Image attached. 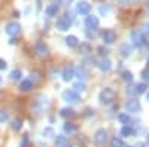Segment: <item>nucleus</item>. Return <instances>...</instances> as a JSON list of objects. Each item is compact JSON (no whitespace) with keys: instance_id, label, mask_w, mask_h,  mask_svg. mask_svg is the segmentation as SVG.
<instances>
[{"instance_id":"f257e3e1","label":"nucleus","mask_w":149,"mask_h":147,"mask_svg":"<svg viewBox=\"0 0 149 147\" xmlns=\"http://www.w3.org/2000/svg\"><path fill=\"white\" fill-rule=\"evenodd\" d=\"M48 107H49V100H48V97H45V95H39L36 98V100L33 101V104H31V112L34 113V115H43L46 110H48Z\"/></svg>"},{"instance_id":"f03ea898","label":"nucleus","mask_w":149,"mask_h":147,"mask_svg":"<svg viewBox=\"0 0 149 147\" xmlns=\"http://www.w3.org/2000/svg\"><path fill=\"white\" fill-rule=\"evenodd\" d=\"M98 100H100L102 104L109 106V104H112V103L116 100V92L113 89H110V88H104L100 92V95H98Z\"/></svg>"},{"instance_id":"7ed1b4c3","label":"nucleus","mask_w":149,"mask_h":147,"mask_svg":"<svg viewBox=\"0 0 149 147\" xmlns=\"http://www.w3.org/2000/svg\"><path fill=\"white\" fill-rule=\"evenodd\" d=\"M72 22H73V17H72V14H70V12H66V14L57 21L55 27H57L60 31H67V30L70 28V26H72Z\"/></svg>"},{"instance_id":"20e7f679","label":"nucleus","mask_w":149,"mask_h":147,"mask_svg":"<svg viewBox=\"0 0 149 147\" xmlns=\"http://www.w3.org/2000/svg\"><path fill=\"white\" fill-rule=\"evenodd\" d=\"M63 100L66 101V103H69V104H76V103H79V95H78V92H74L73 89H66V91H63Z\"/></svg>"},{"instance_id":"39448f33","label":"nucleus","mask_w":149,"mask_h":147,"mask_svg":"<svg viewBox=\"0 0 149 147\" xmlns=\"http://www.w3.org/2000/svg\"><path fill=\"white\" fill-rule=\"evenodd\" d=\"M125 110L128 113H139L142 110L140 101L136 100V98H130V100H127V103H125Z\"/></svg>"},{"instance_id":"423d86ee","label":"nucleus","mask_w":149,"mask_h":147,"mask_svg":"<svg viewBox=\"0 0 149 147\" xmlns=\"http://www.w3.org/2000/svg\"><path fill=\"white\" fill-rule=\"evenodd\" d=\"M107 141V131L104 128H100L97 129L95 134H94V143L97 146H104V143Z\"/></svg>"},{"instance_id":"0eeeda50","label":"nucleus","mask_w":149,"mask_h":147,"mask_svg":"<svg viewBox=\"0 0 149 147\" xmlns=\"http://www.w3.org/2000/svg\"><path fill=\"white\" fill-rule=\"evenodd\" d=\"M131 40H133V43L137 46V48H142L143 43H145V34L140 30H134L131 33Z\"/></svg>"},{"instance_id":"6e6552de","label":"nucleus","mask_w":149,"mask_h":147,"mask_svg":"<svg viewBox=\"0 0 149 147\" xmlns=\"http://www.w3.org/2000/svg\"><path fill=\"white\" fill-rule=\"evenodd\" d=\"M102 39H103V42H104L106 45H112V43L116 40V33H115L113 30L107 28V30H104V31L102 33Z\"/></svg>"},{"instance_id":"1a4fd4ad","label":"nucleus","mask_w":149,"mask_h":147,"mask_svg":"<svg viewBox=\"0 0 149 147\" xmlns=\"http://www.w3.org/2000/svg\"><path fill=\"white\" fill-rule=\"evenodd\" d=\"M21 33V26L18 22H9L8 26H6V34H9V36H18Z\"/></svg>"},{"instance_id":"9d476101","label":"nucleus","mask_w":149,"mask_h":147,"mask_svg":"<svg viewBox=\"0 0 149 147\" xmlns=\"http://www.w3.org/2000/svg\"><path fill=\"white\" fill-rule=\"evenodd\" d=\"M90 10H91V5L88 2H85V0H82V2L76 5V12L81 15H90Z\"/></svg>"},{"instance_id":"9b49d317","label":"nucleus","mask_w":149,"mask_h":147,"mask_svg":"<svg viewBox=\"0 0 149 147\" xmlns=\"http://www.w3.org/2000/svg\"><path fill=\"white\" fill-rule=\"evenodd\" d=\"M34 52L37 55H40V57H46V55H49V49L43 42H37L34 45Z\"/></svg>"},{"instance_id":"f8f14e48","label":"nucleus","mask_w":149,"mask_h":147,"mask_svg":"<svg viewBox=\"0 0 149 147\" xmlns=\"http://www.w3.org/2000/svg\"><path fill=\"white\" fill-rule=\"evenodd\" d=\"M98 18L97 17H94V15H86V18H85V27L86 28H90V30H93V28H97L98 27Z\"/></svg>"},{"instance_id":"ddd939ff","label":"nucleus","mask_w":149,"mask_h":147,"mask_svg":"<svg viewBox=\"0 0 149 147\" xmlns=\"http://www.w3.org/2000/svg\"><path fill=\"white\" fill-rule=\"evenodd\" d=\"M33 86H34V82H33L31 79H24V80L19 82L18 89H19L21 92H29V91L33 89Z\"/></svg>"},{"instance_id":"4468645a","label":"nucleus","mask_w":149,"mask_h":147,"mask_svg":"<svg viewBox=\"0 0 149 147\" xmlns=\"http://www.w3.org/2000/svg\"><path fill=\"white\" fill-rule=\"evenodd\" d=\"M131 52H133V46H131V45L122 43V45L119 46V55H121L122 58H128V57L131 55Z\"/></svg>"},{"instance_id":"2eb2a0df","label":"nucleus","mask_w":149,"mask_h":147,"mask_svg":"<svg viewBox=\"0 0 149 147\" xmlns=\"http://www.w3.org/2000/svg\"><path fill=\"white\" fill-rule=\"evenodd\" d=\"M58 9H60V5H58V3H49V5L46 6L45 12H46L48 17H55V15L58 14Z\"/></svg>"},{"instance_id":"dca6fc26","label":"nucleus","mask_w":149,"mask_h":147,"mask_svg":"<svg viewBox=\"0 0 149 147\" xmlns=\"http://www.w3.org/2000/svg\"><path fill=\"white\" fill-rule=\"evenodd\" d=\"M97 67L100 68L103 73H107V71H110V68H112V63H110V59L103 58L100 63H97Z\"/></svg>"},{"instance_id":"f3484780","label":"nucleus","mask_w":149,"mask_h":147,"mask_svg":"<svg viewBox=\"0 0 149 147\" xmlns=\"http://www.w3.org/2000/svg\"><path fill=\"white\" fill-rule=\"evenodd\" d=\"M63 80L64 82H70L73 77H74V68L73 67H66L64 70H63Z\"/></svg>"},{"instance_id":"a211bd4d","label":"nucleus","mask_w":149,"mask_h":147,"mask_svg":"<svg viewBox=\"0 0 149 147\" xmlns=\"http://www.w3.org/2000/svg\"><path fill=\"white\" fill-rule=\"evenodd\" d=\"M55 147H69V140L66 135H57L54 140Z\"/></svg>"},{"instance_id":"6ab92c4d","label":"nucleus","mask_w":149,"mask_h":147,"mask_svg":"<svg viewBox=\"0 0 149 147\" xmlns=\"http://www.w3.org/2000/svg\"><path fill=\"white\" fill-rule=\"evenodd\" d=\"M78 46H79V54H82V55H88V54L93 52L91 45H90V43H86V42H82V43L78 45Z\"/></svg>"},{"instance_id":"aec40b11","label":"nucleus","mask_w":149,"mask_h":147,"mask_svg":"<svg viewBox=\"0 0 149 147\" xmlns=\"http://www.w3.org/2000/svg\"><path fill=\"white\" fill-rule=\"evenodd\" d=\"M60 116H61V117H64V119H70V117H73V116H76V113H74V110H73V108H70V107H64V108H61Z\"/></svg>"},{"instance_id":"412c9836","label":"nucleus","mask_w":149,"mask_h":147,"mask_svg":"<svg viewBox=\"0 0 149 147\" xmlns=\"http://www.w3.org/2000/svg\"><path fill=\"white\" fill-rule=\"evenodd\" d=\"M121 135L125 137V138L133 137V135H134V129H133L130 125H124V126L121 128Z\"/></svg>"},{"instance_id":"4be33fe9","label":"nucleus","mask_w":149,"mask_h":147,"mask_svg":"<svg viewBox=\"0 0 149 147\" xmlns=\"http://www.w3.org/2000/svg\"><path fill=\"white\" fill-rule=\"evenodd\" d=\"M64 40H66V45H67L69 48H76V46L79 45V40H78L76 36H67Z\"/></svg>"},{"instance_id":"5701e85b","label":"nucleus","mask_w":149,"mask_h":147,"mask_svg":"<svg viewBox=\"0 0 149 147\" xmlns=\"http://www.w3.org/2000/svg\"><path fill=\"white\" fill-rule=\"evenodd\" d=\"M21 77H22V71L19 68H14L9 73V79L10 80H21Z\"/></svg>"},{"instance_id":"b1692460","label":"nucleus","mask_w":149,"mask_h":147,"mask_svg":"<svg viewBox=\"0 0 149 147\" xmlns=\"http://www.w3.org/2000/svg\"><path fill=\"white\" fill-rule=\"evenodd\" d=\"M63 129H64L66 134H73V132L78 131V126L74 125V124H72V122H66L64 126H63Z\"/></svg>"},{"instance_id":"393cba45","label":"nucleus","mask_w":149,"mask_h":147,"mask_svg":"<svg viewBox=\"0 0 149 147\" xmlns=\"http://www.w3.org/2000/svg\"><path fill=\"white\" fill-rule=\"evenodd\" d=\"M134 91H136V94H137V95H142V94H145V92L148 91V85H146V83H139V85H136V86H134Z\"/></svg>"},{"instance_id":"a878e982","label":"nucleus","mask_w":149,"mask_h":147,"mask_svg":"<svg viewBox=\"0 0 149 147\" xmlns=\"http://www.w3.org/2000/svg\"><path fill=\"white\" fill-rule=\"evenodd\" d=\"M9 119V112L6 108H0V124H6Z\"/></svg>"},{"instance_id":"bb28decb","label":"nucleus","mask_w":149,"mask_h":147,"mask_svg":"<svg viewBox=\"0 0 149 147\" xmlns=\"http://www.w3.org/2000/svg\"><path fill=\"white\" fill-rule=\"evenodd\" d=\"M110 147H125V144H124V141L118 137H113L110 140Z\"/></svg>"},{"instance_id":"cd10ccee","label":"nucleus","mask_w":149,"mask_h":147,"mask_svg":"<svg viewBox=\"0 0 149 147\" xmlns=\"http://www.w3.org/2000/svg\"><path fill=\"white\" fill-rule=\"evenodd\" d=\"M74 76H78L79 79H82V80H85L86 79V70L81 66V67H78L76 68V73H74Z\"/></svg>"},{"instance_id":"c85d7f7f","label":"nucleus","mask_w":149,"mask_h":147,"mask_svg":"<svg viewBox=\"0 0 149 147\" xmlns=\"http://www.w3.org/2000/svg\"><path fill=\"white\" fill-rule=\"evenodd\" d=\"M118 120H119V124H122V125H128V122H130L128 113H121V115H118Z\"/></svg>"},{"instance_id":"c756f323","label":"nucleus","mask_w":149,"mask_h":147,"mask_svg":"<svg viewBox=\"0 0 149 147\" xmlns=\"http://www.w3.org/2000/svg\"><path fill=\"white\" fill-rule=\"evenodd\" d=\"M10 126H12V129H14V131H19V129L22 128V120H21V119H15V120L10 124Z\"/></svg>"},{"instance_id":"7c9ffc66","label":"nucleus","mask_w":149,"mask_h":147,"mask_svg":"<svg viewBox=\"0 0 149 147\" xmlns=\"http://www.w3.org/2000/svg\"><path fill=\"white\" fill-rule=\"evenodd\" d=\"M52 135H54V129L51 126H48L42 131V137H45V138H51Z\"/></svg>"},{"instance_id":"2f4dec72","label":"nucleus","mask_w":149,"mask_h":147,"mask_svg":"<svg viewBox=\"0 0 149 147\" xmlns=\"http://www.w3.org/2000/svg\"><path fill=\"white\" fill-rule=\"evenodd\" d=\"M73 88H74L73 89L74 92H84L85 91V83L84 82H76V83L73 85Z\"/></svg>"},{"instance_id":"473e14b6","label":"nucleus","mask_w":149,"mask_h":147,"mask_svg":"<svg viewBox=\"0 0 149 147\" xmlns=\"http://www.w3.org/2000/svg\"><path fill=\"white\" fill-rule=\"evenodd\" d=\"M122 79L125 82H128V83H131L133 82V73L131 71H124L122 73Z\"/></svg>"},{"instance_id":"72a5a7b5","label":"nucleus","mask_w":149,"mask_h":147,"mask_svg":"<svg viewBox=\"0 0 149 147\" xmlns=\"http://www.w3.org/2000/svg\"><path fill=\"white\" fill-rule=\"evenodd\" d=\"M140 76H142V79H143L145 82H149V66H148L146 68H143V70H142Z\"/></svg>"},{"instance_id":"f704fd0d","label":"nucleus","mask_w":149,"mask_h":147,"mask_svg":"<svg viewBox=\"0 0 149 147\" xmlns=\"http://www.w3.org/2000/svg\"><path fill=\"white\" fill-rule=\"evenodd\" d=\"M84 116H85V117L94 116V110H93V108H85V112H84Z\"/></svg>"},{"instance_id":"c9c22d12","label":"nucleus","mask_w":149,"mask_h":147,"mask_svg":"<svg viewBox=\"0 0 149 147\" xmlns=\"http://www.w3.org/2000/svg\"><path fill=\"white\" fill-rule=\"evenodd\" d=\"M98 55H102L103 58L107 55V49L106 48H103V46H100V48H98Z\"/></svg>"},{"instance_id":"e433bc0d","label":"nucleus","mask_w":149,"mask_h":147,"mask_svg":"<svg viewBox=\"0 0 149 147\" xmlns=\"http://www.w3.org/2000/svg\"><path fill=\"white\" fill-rule=\"evenodd\" d=\"M107 12H109V6H107V5H104V6L102 5V6H100V14H102V15H107Z\"/></svg>"},{"instance_id":"4c0bfd02","label":"nucleus","mask_w":149,"mask_h":147,"mask_svg":"<svg viewBox=\"0 0 149 147\" xmlns=\"http://www.w3.org/2000/svg\"><path fill=\"white\" fill-rule=\"evenodd\" d=\"M6 61L3 59V58H0V70H6Z\"/></svg>"},{"instance_id":"58836bf2","label":"nucleus","mask_w":149,"mask_h":147,"mask_svg":"<svg viewBox=\"0 0 149 147\" xmlns=\"http://www.w3.org/2000/svg\"><path fill=\"white\" fill-rule=\"evenodd\" d=\"M127 94H130V95H134L136 94V91H134V86H127Z\"/></svg>"},{"instance_id":"ea45409f","label":"nucleus","mask_w":149,"mask_h":147,"mask_svg":"<svg viewBox=\"0 0 149 147\" xmlns=\"http://www.w3.org/2000/svg\"><path fill=\"white\" fill-rule=\"evenodd\" d=\"M60 3L64 5V6H69V5L72 3V0H60Z\"/></svg>"},{"instance_id":"a19ab883","label":"nucleus","mask_w":149,"mask_h":147,"mask_svg":"<svg viewBox=\"0 0 149 147\" xmlns=\"http://www.w3.org/2000/svg\"><path fill=\"white\" fill-rule=\"evenodd\" d=\"M118 3H119V5H128L130 0H118Z\"/></svg>"},{"instance_id":"79ce46f5","label":"nucleus","mask_w":149,"mask_h":147,"mask_svg":"<svg viewBox=\"0 0 149 147\" xmlns=\"http://www.w3.org/2000/svg\"><path fill=\"white\" fill-rule=\"evenodd\" d=\"M134 147H145V143H137Z\"/></svg>"},{"instance_id":"37998d69","label":"nucleus","mask_w":149,"mask_h":147,"mask_svg":"<svg viewBox=\"0 0 149 147\" xmlns=\"http://www.w3.org/2000/svg\"><path fill=\"white\" fill-rule=\"evenodd\" d=\"M146 100H148V101H149V92H148V94H146Z\"/></svg>"},{"instance_id":"c03bdc74","label":"nucleus","mask_w":149,"mask_h":147,"mask_svg":"<svg viewBox=\"0 0 149 147\" xmlns=\"http://www.w3.org/2000/svg\"><path fill=\"white\" fill-rule=\"evenodd\" d=\"M0 85H2V76H0Z\"/></svg>"},{"instance_id":"a18cd8bd","label":"nucleus","mask_w":149,"mask_h":147,"mask_svg":"<svg viewBox=\"0 0 149 147\" xmlns=\"http://www.w3.org/2000/svg\"><path fill=\"white\" fill-rule=\"evenodd\" d=\"M148 9H149V0H148Z\"/></svg>"},{"instance_id":"49530a36","label":"nucleus","mask_w":149,"mask_h":147,"mask_svg":"<svg viewBox=\"0 0 149 147\" xmlns=\"http://www.w3.org/2000/svg\"><path fill=\"white\" fill-rule=\"evenodd\" d=\"M148 63H149V59H148Z\"/></svg>"},{"instance_id":"de8ad7c7","label":"nucleus","mask_w":149,"mask_h":147,"mask_svg":"<svg viewBox=\"0 0 149 147\" xmlns=\"http://www.w3.org/2000/svg\"><path fill=\"white\" fill-rule=\"evenodd\" d=\"M125 147H127V146H125ZM128 147H130V146H128Z\"/></svg>"}]
</instances>
